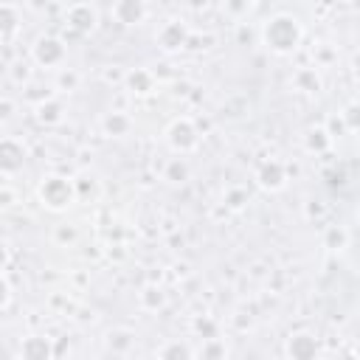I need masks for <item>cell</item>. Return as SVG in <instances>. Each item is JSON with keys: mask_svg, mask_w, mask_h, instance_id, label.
<instances>
[{"mask_svg": "<svg viewBox=\"0 0 360 360\" xmlns=\"http://www.w3.org/2000/svg\"><path fill=\"white\" fill-rule=\"evenodd\" d=\"M17 25H20L17 8L8 6V3H3V6H0V37H11V34L17 31Z\"/></svg>", "mask_w": 360, "mask_h": 360, "instance_id": "cell-13", "label": "cell"}, {"mask_svg": "<svg viewBox=\"0 0 360 360\" xmlns=\"http://www.w3.org/2000/svg\"><path fill=\"white\" fill-rule=\"evenodd\" d=\"M166 135H169V146L174 152H188V149L197 146V129H194V124L188 118H174L169 124Z\"/></svg>", "mask_w": 360, "mask_h": 360, "instance_id": "cell-3", "label": "cell"}, {"mask_svg": "<svg viewBox=\"0 0 360 360\" xmlns=\"http://www.w3.org/2000/svg\"><path fill=\"white\" fill-rule=\"evenodd\" d=\"M143 301H146L149 307H160V304H163V295H160L158 290H146V292H143Z\"/></svg>", "mask_w": 360, "mask_h": 360, "instance_id": "cell-21", "label": "cell"}, {"mask_svg": "<svg viewBox=\"0 0 360 360\" xmlns=\"http://www.w3.org/2000/svg\"><path fill=\"white\" fill-rule=\"evenodd\" d=\"M37 118L42 121V124H59L62 121V104L59 101H42L39 107H37Z\"/></svg>", "mask_w": 360, "mask_h": 360, "instance_id": "cell-14", "label": "cell"}, {"mask_svg": "<svg viewBox=\"0 0 360 360\" xmlns=\"http://www.w3.org/2000/svg\"><path fill=\"white\" fill-rule=\"evenodd\" d=\"M158 354L160 357H191V349L183 346V343H172V346H163Z\"/></svg>", "mask_w": 360, "mask_h": 360, "instance_id": "cell-19", "label": "cell"}, {"mask_svg": "<svg viewBox=\"0 0 360 360\" xmlns=\"http://www.w3.org/2000/svg\"><path fill=\"white\" fill-rule=\"evenodd\" d=\"M315 352H318V340L312 335H292L287 340V354L295 360H309L315 357Z\"/></svg>", "mask_w": 360, "mask_h": 360, "instance_id": "cell-10", "label": "cell"}, {"mask_svg": "<svg viewBox=\"0 0 360 360\" xmlns=\"http://www.w3.org/2000/svg\"><path fill=\"white\" fill-rule=\"evenodd\" d=\"M188 177V166H186V160H172L169 166H166V180L169 183H183Z\"/></svg>", "mask_w": 360, "mask_h": 360, "instance_id": "cell-17", "label": "cell"}, {"mask_svg": "<svg viewBox=\"0 0 360 360\" xmlns=\"http://www.w3.org/2000/svg\"><path fill=\"white\" fill-rule=\"evenodd\" d=\"M34 59H37L39 65H45V68L59 65V62L65 59V45H62V39H56V37H39V39L34 42Z\"/></svg>", "mask_w": 360, "mask_h": 360, "instance_id": "cell-4", "label": "cell"}, {"mask_svg": "<svg viewBox=\"0 0 360 360\" xmlns=\"http://www.w3.org/2000/svg\"><path fill=\"white\" fill-rule=\"evenodd\" d=\"M264 42L273 51H278V53L295 51L298 42H301V25H298V20L290 17V14H276L264 25Z\"/></svg>", "mask_w": 360, "mask_h": 360, "instance_id": "cell-1", "label": "cell"}, {"mask_svg": "<svg viewBox=\"0 0 360 360\" xmlns=\"http://www.w3.org/2000/svg\"><path fill=\"white\" fill-rule=\"evenodd\" d=\"M25 163V149L11 141V138H3L0 141V174H14L20 172Z\"/></svg>", "mask_w": 360, "mask_h": 360, "instance_id": "cell-6", "label": "cell"}, {"mask_svg": "<svg viewBox=\"0 0 360 360\" xmlns=\"http://www.w3.org/2000/svg\"><path fill=\"white\" fill-rule=\"evenodd\" d=\"M20 354L28 360H45V357H51V343L45 338H28V340H22Z\"/></svg>", "mask_w": 360, "mask_h": 360, "instance_id": "cell-11", "label": "cell"}, {"mask_svg": "<svg viewBox=\"0 0 360 360\" xmlns=\"http://www.w3.org/2000/svg\"><path fill=\"white\" fill-rule=\"evenodd\" d=\"M259 186L262 188H270V191H278L284 183H287V174H284V166L278 160H267L262 169H259Z\"/></svg>", "mask_w": 360, "mask_h": 360, "instance_id": "cell-9", "label": "cell"}, {"mask_svg": "<svg viewBox=\"0 0 360 360\" xmlns=\"http://www.w3.org/2000/svg\"><path fill=\"white\" fill-rule=\"evenodd\" d=\"M295 84H298L301 90L312 93V90H318V87H321V79H318V73H315V70H301V73L295 76Z\"/></svg>", "mask_w": 360, "mask_h": 360, "instance_id": "cell-18", "label": "cell"}, {"mask_svg": "<svg viewBox=\"0 0 360 360\" xmlns=\"http://www.w3.org/2000/svg\"><path fill=\"white\" fill-rule=\"evenodd\" d=\"M112 14L121 25H138L146 17V8H143V0H118L112 6Z\"/></svg>", "mask_w": 360, "mask_h": 360, "instance_id": "cell-8", "label": "cell"}, {"mask_svg": "<svg viewBox=\"0 0 360 360\" xmlns=\"http://www.w3.org/2000/svg\"><path fill=\"white\" fill-rule=\"evenodd\" d=\"M329 146V135H326V129H309L307 132V149L309 152H323Z\"/></svg>", "mask_w": 360, "mask_h": 360, "instance_id": "cell-16", "label": "cell"}, {"mask_svg": "<svg viewBox=\"0 0 360 360\" xmlns=\"http://www.w3.org/2000/svg\"><path fill=\"white\" fill-rule=\"evenodd\" d=\"M62 84H76V76H73V73H65V76H62Z\"/></svg>", "mask_w": 360, "mask_h": 360, "instance_id": "cell-25", "label": "cell"}, {"mask_svg": "<svg viewBox=\"0 0 360 360\" xmlns=\"http://www.w3.org/2000/svg\"><path fill=\"white\" fill-rule=\"evenodd\" d=\"M6 264H8V250H6L3 245H0V270H3Z\"/></svg>", "mask_w": 360, "mask_h": 360, "instance_id": "cell-24", "label": "cell"}, {"mask_svg": "<svg viewBox=\"0 0 360 360\" xmlns=\"http://www.w3.org/2000/svg\"><path fill=\"white\" fill-rule=\"evenodd\" d=\"M11 110H14V104H11L8 98H3V101H0V118H3V121L11 118Z\"/></svg>", "mask_w": 360, "mask_h": 360, "instance_id": "cell-22", "label": "cell"}, {"mask_svg": "<svg viewBox=\"0 0 360 360\" xmlns=\"http://www.w3.org/2000/svg\"><path fill=\"white\" fill-rule=\"evenodd\" d=\"M73 197H76V191H73V186H70V180H65V177H45L42 183H39V200L48 205V208H53V211H62V208H68L70 202H73Z\"/></svg>", "mask_w": 360, "mask_h": 360, "instance_id": "cell-2", "label": "cell"}, {"mask_svg": "<svg viewBox=\"0 0 360 360\" xmlns=\"http://www.w3.org/2000/svg\"><path fill=\"white\" fill-rule=\"evenodd\" d=\"M127 87H129L132 93H138V96H146V93H152V87H155V79H152V73H149V70H141V68H135V70L127 76Z\"/></svg>", "mask_w": 360, "mask_h": 360, "instance_id": "cell-12", "label": "cell"}, {"mask_svg": "<svg viewBox=\"0 0 360 360\" xmlns=\"http://www.w3.org/2000/svg\"><path fill=\"white\" fill-rule=\"evenodd\" d=\"M197 332H205L208 338L214 335V323L211 321H197Z\"/></svg>", "mask_w": 360, "mask_h": 360, "instance_id": "cell-23", "label": "cell"}, {"mask_svg": "<svg viewBox=\"0 0 360 360\" xmlns=\"http://www.w3.org/2000/svg\"><path fill=\"white\" fill-rule=\"evenodd\" d=\"M158 42L163 51H180L186 42H188V31L183 22H166L158 34Z\"/></svg>", "mask_w": 360, "mask_h": 360, "instance_id": "cell-7", "label": "cell"}, {"mask_svg": "<svg viewBox=\"0 0 360 360\" xmlns=\"http://www.w3.org/2000/svg\"><path fill=\"white\" fill-rule=\"evenodd\" d=\"M104 129H107V135H124L129 129V118L124 112H110L104 118Z\"/></svg>", "mask_w": 360, "mask_h": 360, "instance_id": "cell-15", "label": "cell"}, {"mask_svg": "<svg viewBox=\"0 0 360 360\" xmlns=\"http://www.w3.org/2000/svg\"><path fill=\"white\" fill-rule=\"evenodd\" d=\"M8 298H11V287H8V281H6L3 273H0V309L8 304Z\"/></svg>", "mask_w": 360, "mask_h": 360, "instance_id": "cell-20", "label": "cell"}, {"mask_svg": "<svg viewBox=\"0 0 360 360\" xmlns=\"http://www.w3.org/2000/svg\"><path fill=\"white\" fill-rule=\"evenodd\" d=\"M65 20H68V25L73 28V31H79V34H90L93 28H96V8L90 6V3H73L70 8H68V14H65Z\"/></svg>", "mask_w": 360, "mask_h": 360, "instance_id": "cell-5", "label": "cell"}]
</instances>
